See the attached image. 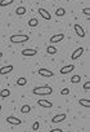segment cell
I'll use <instances>...</instances> for the list:
<instances>
[{
  "instance_id": "cell-29",
  "label": "cell",
  "mask_w": 90,
  "mask_h": 132,
  "mask_svg": "<svg viewBox=\"0 0 90 132\" xmlns=\"http://www.w3.org/2000/svg\"><path fill=\"white\" fill-rule=\"evenodd\" d=\"M0 57H3V52H0Z\"/></svg>"
},
{
  "instance_id": "cell-16",
  "label": "cell",
  "mask_w": 90,
  "mask_h": 132,
  "mask_svg": "<svg viewBox=\"0 0 90 132\" xmlns=\"http://www.w3.org/2000/svg\"><path fill=\"white\" fill-rule=\"evenodd\" d=\"M9 96H11V91H9L8 88H4V89L0 91V97L5 98V97H9Z\"/></svg>"
},
{
  "instance_id": "cell-21",
  "label": "cell",
  "mask_w": 90,
  "mask_h": 132,
  "mask_svg": "<svg viewBox=\"0 0 90 132\" xmlns=\"http://www.w3.org/2000/svg\"><path fill=\"white\" fill-rule=\"evenodd\" d=\"M31 111V106L30 105H23L22 108H21V113H23V114H27V113H30Z\"/></svg>"
},
{
  "instance_id": "cell-8",
  "label": "cell",
  "mask_w": 90,
  "mask_h": 132,
  "mask_svg": "<svg viewBox=\"0 0 90 132\" xmlns=\"http://www.w3.org/2000/svg\"><path fill=\"white\" fill-rule=\"evenodd\" d=\"M39 14H41V17H43L44 20H46V21H49V20L52 18L50 13H49L46 9H44V8H39Z\"/></svg>"
},
{
  "instance_id": "cell-26",
  "label": "cell",
  "mask_w": 90,
  "mask_h": 132,
  "mask_svg": "<svg viewBox=\"0 0 90 132\" xmlns=\"http://www.w3.org/2000/svg\"><path fill=\"white\" fill-rule=\"evenodd\" d=\"M69 93V89L68 88H63L62 91H61V95H68Z\"/></svg>"
},
{
  "instance_id": "cell-1",
  "label": "cell",
  "mask_w": 90,
  "mask_h": 132,
  "mask_svg": "<svg viewBox=\"0 0 90 132\" xmlns=\"http://www.w3.org/2000/svg\"><path fill=\"white\" fill-rule=\"evenodd\" d=\"M34 95H37V96H48L53 92V88L49 87V86H43V87H36L34 88Z\"/></svg>"
},
{
  "instance_id": "cell-30",
  "label": "cell",
  "mask_w": 90,
  "mask_h": 132,
  "mask_svg": "<svg viewBox=\"0 0 90 132\" xmlns=\"http://www.w3.org/2000/svg\"><path fill=\"white\" fill-rule=\"evenodd\" d=\"M68 2H75V0H68Z\"/></svg>"
},
{
  "instance_id": "cell-3",
  "label": "cell",
  "mask_w": 90,
  "mask_h": 132,
  "mask_svg": "<svg viewBox=\"0 0 90 132\" xmlns=\"http://www.w3.org/2000/svg\"><path fill=\"white\" fill-rule=\"evenodd\" d=\"M22 56H36L37 54V49H35V48H27V49H23L22 51V53H21Z\"/></svg>"
},
{
  "instance_id": "cell-14",
  "label": "cell",
  "mask_w": 90,
  "mask_h": 132,
  "mask_svg": "<svg viewBox=\"0 0 90 132\" xmlns=\"http://www.w3.org/2000/svg\"><path fill=\"white\" fill-rule=\"evenodd\" d=\"M78 104L82 108H90V100L89 98H81V100H78Z\"/></svg>"
},
{
  "instance_id": "cell-20",
  "label": "cell",
  "mask_w": 90,
  "mask_h": 132,
  "mask_svg": "<svg viewBox=\"0 0 90 132\" xmlns=\"http://www.w3.org/2000/svg\"><path fill=\"white\" fill-rule=\"evenodd\" d=\"M64 14H66V9L64 8H58L55 11V16H58V17H63Z\"/></svg>"
},
{
  "instance_id": "cell-7",
  "label": "cell",
  "mask_w": 90,
  "mask_h": 132,
  "mask_svg": "<svg viewBox=\"0 0 90 132\" xmlns=\"http://www.w3.org/2000/svg\"><path fill=\"white\" fill-rule=\"evenodd\" d=\"M12 71H13V66H12V65L0 68V75H5V74H9V73H12Z\"/></svg>"
},
{
  "instance_id": "cell-28",
  "label": "cell",
  "mask_w": 90,
  "mask_h": 132,
  "mask_svg": "<svg viewBox=\"0 0 90 132\" xmlns=\"http://www.w3.org/2000/svg\"><path fill=\"white\" fill-rule=\"evenodd\" d=\"M49 132H63L61 128H54V129H52V131H49Z\"/></svg>"
},
{
  "instance_id": "cell-18",
  "label": "cell",
  "mask_w": 90,
  "mask_h": 132,
  "mask_svg": "<svg viewBox=\"0 0 90 132\" xmlns=\"http://www.w3.org/2000/svg\"><path fill=\"white\" fill-rule=\"evenodd\" d=\"M39 25V20L37 18H31L30 21H28V26L30 27H36Z\"/></svg>"
},
{
  "instance_id": "cell-23",
  "label": "cell",
  "mask_w": 90,
  "mask_h": 132,
  "mask_svg": "<svg viewBox=\"0 0 90 132\" xmlns=\"http://www.w3.org/2000/svg\"><path fill=\"white\" fill-rule=\"evenodd\" d=\"M81 80V77L80 75H73L72 78H71V83L72 84H76V83H78Z\"/></svg>"
},
{
  "instance_id": "cell-11",
  "label": "cell",
  "mask_w": 90,
  "mask_h": 132,
  "mask_svg": "<svg viewBox=\"0 0 90 132\" xmlns=\"http://www.w3.org/2000/svg\"><path fill=\"white\" fill-rule=\"evenodd\" d=\"M66 114H57V115H54L53 118H52V122L53 123H59V122H63L64 119H66Z\"/></svg>"
},
{
  "instance_id": "cell-10",
  "label": "cell",
  "mask_w": 90,
  "mask_h": 132,
  "mask_svg": "<svg viewBox=\"0 0 90 132\" xmlns=\"http://www.w3.org/2000/svg\"><path fill=\"white\" fill-rule=\"evenodd\" d=\"M7 122L9 123V124H13V126H18V124H21L22 122H21V119L19 118H16V117H8L7 118Z\"/></svg>"
},
{
  "instance_id": "cell-15",
  "label": "cell",
  "mask_w": 90,
  "mask_h": 132,
  "mask_svg": "<svg viewBox=\"0 0 90 132\" xmlns=\"http://www.w3.org/2000/svg\"><path fill=\"white\" fill-rule=\"evenodd\" d=\"M26 83H27V79L25 77H19L17 79V86L18 87H23V86H26Z\"/></svg>"
},
{
  "instance_id": "cell-22",
  "label": "cell",
  "mask_w": 90,
  "mask_h": 132,
  "mask_svg": "<svg viewBox=\"0 0 90 132\" xmlns=\"http://www.w3.org/2000/svg\"><path fill=\"white\" fill-rule=\"evenodd\" d=\"M14 0H0V7H7L9 4H12Z\"/></svg>"
},
{
  "instance_id": "cell-6",
  "label": "cell",
  "mask_w": 90,
  "mask_h": 132,
  "mask_svg": "<svg viewBox=\"0 0 90 132\" xmlns=\"http://www.w3.org/2000/svg\"><path fill=\"white\" fill-rule=\"evenodd\" d=\"M37 105L41 106V108H53V104L48 100H44V98H40L37 100Z\"/></svg>"
},
{
  "instance_id": "cell-12",
  "label": "cell",
  "mask_w": 90,
  "mask_h": 132,
  "mask_svg": "<svg viewBox=\"0 0 90 132\" xmlns=\"http://www.w3.org/2000/svg\"><path fill=\"white\" fill-rule=\"evenodd\" d=\"M73 70H75L73 65H66V66H63V68L61 69V74H68V73H71Z\"/></svg>"
},
{
  "instance_id": "cell-17",
  "label": "cell",
  "mask_w": 90,
  "mask_h": 132,
  "mask_svg": "<svg viewBox=\"0 0 90 132\" xmlns=\"http://www.w3.org/2000/svg\"><path fill=\"white\" fill-rule=\"evenodd\" d=\"M16 14L17 16H25L26 14V8L25 7H18L16 9Z\"/></svg>"
},
{
  "instance_id": "cell-2",
  "label": "cell",
  "mask_w": 90,
  "mask_h": 132,
  "mask_svg": "<svg viewBox=\"0 0 90 132\" xmlns=\"http://www.w3.org/2000/svg\"><path fill=\"white\" fill-rule=\"evenodd\" d=\"M28 35H12L11 36V43L13 44H22V43H26L28 42Z\"/></svg>"
},
{
  "instance_id": "cell-24",
  "label": "cell",
  "mask_w": 90,
  "mask_h": 132,
  "mask_svg": "<svg viewBox=\"0 0 90 132\" xmlns=\"http://www.w3.org/2000/svg\"><path fill=\"white\" fill-rule=\"evenodd\" d=\"M39 128H40V123H39V122H35V123L32 124V129H34V131H37Z\"/></svg>"
},
{
  "instance_id": "cell-9",
  "label": "cell",
  "mask_w": 90,
  "mask_h": 132,
  "mask_svg": "<svg viewBox=\"0 0 90 132\" xmlns=\"http://www.w3.org/2000/svg\"><path fill=\"white\" fill-rule=\"evenodd\" d=\"M84 52H85V49H84L82 47H80V48H77V49H76V51L72 53L71 58H72V60H77L80 56H82V53H84Z\"/></svg>"
},
{
  "instance_id": "cell-4",
  "label": "cell",
  "mask_w": 90,
  "mask_h": 132,
  "mask_svg": "<svg viewBox=\"0 0 90 132\" xmlns=\"http://www.w3.org/2000/svg\"><path fill=\"white\" fill-rule=\"evenodd\" d=\"M39 75H41V77H46V78H49V77H54V73L53 71H50V70H48V69H39Z\"/></svg>"
},
{
  "instance_id": "cell-27",
  "label": "cell",
  "mask_w": 90,
  "mask_h": 132,
  "mask_svg": "<svg viewBox=\"0 0 90 132\" xmlns=\"http://www.w3.org/2000/svg\"><path fill=\"white\" fill-rule=\"evenodd\" d=\"M82 13H84V14H86V16H89V14H90V9H89V8H84Z\"/></svg>"
},
{
  "instance_id": "cell-19",
  "label": "cell",
  "mask_w": 90,
  "mask_h": 132,
  "mask_svg": "<svg viewBox=\"0 0 90 132\" xmlns=\"http://www.w3.org/2000/svg\"><path fill=\"white\" fill-rule=\"evenodd\" d=\"M46 53H48V54H55V53H57V48H55L54 45H49V47L46 48Z\"/></svg>"
},
{
  "instance_id": "cell-5",
  "label": "cell",
  "mask_w": 90,
  "mask_h": 132,
  "mask_svg": "<svg viewBox=\"0 0 90 132\" xmlns=\"http://www.w3.org/2000/svg\"><path fill=\"white\" fill-rule=\"evenodd\" d=\"M63 39H64V35H63V34H57V35H53V36L50 38V43H52V44H55V43L62 42Z\"/></svg>"
},
{
  "instance_id": "cell-25",
  "label": "cell",
  "mask_w": 90,
  "mask_h": 132,
  "mask_svg": "<svg viewBox=\"0 0 90 132\" xmlns=\"http://www.w3.org/2000/svg\"><path fill=\"white\" fill-rule=\"evenodd\" d=\"M84 89H85V91H89V89H90V82H89V80L84 83Z\"/></svg>"
},
{
  "instance_id": "cell-31",
  "label": "cell",
  "mask_w": 90,
  "mask_h": 132,
  "mask_svg": "<svg viewBox=\"0 0 90 132\" xmlns=\"http://www.w3.org/2000/svg\"><path fill=\"white\" fill-rule=\"evenodd\" d=\"M2 109H3V108H2V106H0V111H2Z\"/></svg>"
},
{
  "instance_id": "cell-13",
  "label": "cell",
  "mask_w": 90,
  "mask_h": 132,
  "mask_svg": "<svg viewBox=\"0 0 90 132\" xmlns=\"http://www.w3.org/2000/svg\"><path fill=\"white\" fill-rule=\"evenodd\" d=\"M75 31H76V34H77L80 38H84V36H85V30H84L80 25H75Z\"/></svg>"
}]
</instances>
